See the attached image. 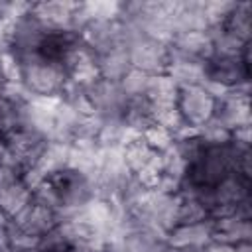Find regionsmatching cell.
<instances>
[{
  "label": "cell",
  "instance_id": "cell-1",
  "mask_svg": "<svg viewBox=\"0 0 252 252\" xmlns=\"http://www.w3.org/2000/svg\"><path fill=\"white\" fill-rule=\"evenodd\" d=\"M22 67V85L32 96H59L69 83V75L63 65L43 59L37 53L18 57Z\"/></svg>",
  "mask_w": 252,
  "mask_h": 252
},
{
  "label": "cell",
  "instance_id": "cell-2",
  "mask_svg": "<svg viewBox=\"0 0 252 252\" xmlns=\"http://www.w3.org/2000/svg\"><path fill=\"white\" fill-rule=\"evenodd\" d=\"M205 81L219 85L226 91L238 89L250 83V49L240 57H219L213 55L203 63Z\"/></svg>",
  "mask_w": 252,
  "mask_h": 252
},
{
  "label": "cell",
  "instance_id": "cell-3",
  "mask_svg": "<svg viewBox=\"0 0 252 252\" xmlns=\"http://www.w3.org/2000/svg\"><path fill=\"white\" fill-rule=\"evenodd\" d=\"M217 98L203 87V85H191V87H179L177 93V110L183 118V124L193 130H201L215 114Z\"/></svg>",
  "mask_w": 252,
  "mask_h": 252
},
{
  "label": "cell",
  "instance_id": "cell-4",
  "mask_svg": "<svg viewBox=\"0 0 252 252\" xmlns=\"http://www.w3.org/2000/svg\"><path fill=\"white\" fill-rule=\"evenodd\" d=\"M130 65L146 75H163L169 65V43L138 33L128 45Z\"/></svg>",
  "mask_w": 252,
  "mask_h": 252
},
{
  "label": "cell",
  "instance_id": "cell-5",
  "mask_svg": "<svg viewBox=\"0 0 252 252\" xmlns=\"http://www.w3.org/2000/svg\"><path fill=\"white\" fill-rule=\"evenodd\" d=\"M250 83L228 91L224 96L217 98L213 118L222 124L226 130H236L242 126H250Z\"/></svg>",
  "mask_w": 252,
  "mask_h": 252
},
{
  "label": "cell",
  "instance_id": "cell-6",
  "mask_svg": "<svg viewBox=\"0 0 252 252\" xmlns=\"http://www.w3.org/2000/svg\"><path fill=\"white\" fill-rule=\"evenodd\" d=\"M18 228H22V230H26V232H30V234H33V236H39V238H43L45 234H49V232H53L59 224H61V215L55 211V209H51V207H47V205H43V203H37V201H30L14 219H10Z\"/></svg>",
  "mask_w": 252,
  "mask_h": 252
},
{
  "label": "cell",
  "instance_id": "cell-7",
  "mask_svg": "<svg viewBox=\"0 0 252 252\" xmlns=\"http://www.w3.org/2000/svg\"><path fill=\"white\" fill-rule=\"evenodd\" d=\"M79 2H32L30 12L32 16L45 28V30H75V14Z\"/></svg>",
  "mask_w": 252,
  "mask_h": 252
},
{
  "label": "cell",
  "instance_id": "cell-8",
  "mask_svg": "<svg viewBox=\"0 0 252 252\" xmlns=\"http://www.w3.org/2000/svg\"><path fill=\"white\" fill-rule=\"evenodd\" d=\"M169 51L173 55L201 61V63H205L207 59H211L215 55L213 39L207 30L205 32H185V33L173 35V39L169 43Z\"/></svg>",
  "mask_w": 252,
  "mask_h": 252
},
{
  "label": "cell",
  "instance_id": "cell-9",
  "mask_svg": "<svg viewBox=\"0 0 252 252\" xmlns=\"http://www.w3.org/2000/svg\"><path fill=\"white\" fill-rule=\"evenodd\" d=\"M211 240L222 244H238L252 238L250 219H242L238 215H226L219 219H211Z\"/></svg>",
  "mask_w": 252,
  "mask_h": 252
},
{
  "label": "cell",
  "instance_id": "cell-10",
  "mask_svg": "<svg viewBox=\"0 0 252 252\" xmlns=\"http://www.w3.org/2000/svg\"><path fill=\"white\" fill-rule=\"evenodd\" d=\"M211 219L203 222H191V224H177L171 228L165 236V242L171 248H189V246H205L211 242Z\"/></svg>",
  "mask_w": 252,
  "mask_h": 252
},
{
  "label": "cell",
  "instance_id": "cell-11",
  "mask_svg": "<svg viewBox=\"0 0 252 252\" xmlns=\"http://www.w3.org/2000/svg\"><path fill=\"white\" fill-rule=\"evenodd\" d=\"M159 154L154 152L142 138V134H138L136 138H132L130 142H126L122 146V159L128 167V171L132 175H138L140 171H144L148 165H152L156 161Z\"/></svg>",
  "mask_w": 252,
  "mask_h": 252
},
{
  "label": "cell",
  "instance_id": "cell-12",
  "mask_svg": "<svg viewBox=\"0 0 252 252\" xmlns=\"http://www.w3.org/2000/svg\"><path fill=\"white\" fill-rule=\"evenodd\" d=\"M220 28L224 32H228L230 35H234L236 39H240L244 43H250V35H252V4L250 2H234L232 10L228 12V16L220 24Z\"/></svg>",
  "mask_w": 252,
  "mask_h": 252
},
{
  "label": "cell",
  "instance_id": "cell-13",
  "mask_svg": "<svg viewBox=\"0 0 252 252\" xmlns=\"http://www.w3.org/2000/svg\"><path fill=\"white\" fill-rule=\"evenodd\" d=\"M132 69L130 65V55H128V47H114L102 55H98V71L102 79L120 83V79Z\"/></svg>",
  "mask_w": 252,
  "mask_h": 252
},
{
  "label": "cell",
  "instance_id": "cell-14",
  "mask_svg": "<svg viewBox=\"0 0 252 252\" xmlns=\"http://www.w3.org/2000/svg\"><path fill=\"white\" fill-rule=\"evenodd\" d=\"M30 201H32V191L26 187L24 181H18L0 193V211L8 219H14Z\"/></svg>",
  "mask_w": 252,
  "mask_h": 252
},
{
  "label": "cell",
  "instance_id": "cell-15",
  "mask_svg": "<svg viewBox=\"0 0 252 252\" xmlns=\"http://www.w3.org/2000/svg\"><path fill=\"white\" fill-rule=\"evenodd\" d=\"M22 106L10 100L2 91H0V136H8L12 130L22 126Z\"/></svg>",
  "mask_w": 252,
  "mask_h": 252
},
{
  "label": "cell",
  "instance_id": "cell-16",
  "mask_svg": "<svg viewBox=\"0 0 252 252\" xmlns=\"http://www.w3.org/2000/svg\"><path fill=\"white\" fill-rule=\"evenodd\" d=\"M148 81H150V75H146L144 71H138V69H130L122 79H120V89L124 93L126 98H138V96H144L146 94V89H148Z\"/></svg>",
  "mask_w": 252,
  "mask_h": 252
},
{
  "label": "cell",
  "instance_id": "cell-17",
  "mask_svg": "<svg viewBox=\"0 0 252 252\" xmlns=\"http://www.w3.org/2000/svg\"><path fill=\"white\" fill-rule=\"evenodd\" d=\"M142 138H144V142H146L154 152H158V154L167 152V150L173 146V142H175L173 134H171L169 130H165L163 126L156 124V122L150 124V126L142 132Z\"/></svg>",
  "mask_w": 252,
  "mask_h": 252
},
{
  "label": "cell",
  "instance_id": "cell-18",
  "mask_svg": "<svg viewBox=\"0 0 252 252\" xmlns=\"http://www.w3.org/2000/svg\"><path fill=\"white\" fill-rule=\"evenodd\" d=\"M203 252H236L232 244H222V242H209L203 246Z\"/></svg>",
  "mask_w": 252,
  "mask_h": 252
},
{
  "label": "cell",
  "instance_id": "cell-19",
  "mask_svg": "<svg viewBox=\"0 0 252 252\" xmlns=\"http://www.w3.org/2000/svg\"><path fill=\"white\" fill-rule=\"evenodd\" d=\"M177 252H203V246H189V248H179Z\"/></svg>",
  "mask_w": 252,
  "mask_h": 252
},
{
  "label": "cell",
  "instance_id": "cell-20",
  "mask_svg": "<svg viewBox=\"0 0 252 252\" xmlns=\"http://www.w3.org/2000/svg\"><path fill=\"white\" fill-rule=\"evenodd\" d=\"M6 85V79H4V75H2V71H0V89Z\"/></svg>",
  "mask_w": 252,
  "mask_h": 252
},
{
  "label": "cell",
  "instance_id": "cell-21",
  "mask_svg": "<svg viewBox=\"0 0 252 252\" xmlns=\"http://www.w3.org/2000/svg\"><path fill=\"white\" fill-rule=\"evenodd\" d=\"M0 252H12V250H8V248H6V250H0Z\"/></svg>",
  "mask_w": 252,
  "mask_h": 252
}]
</instances>
